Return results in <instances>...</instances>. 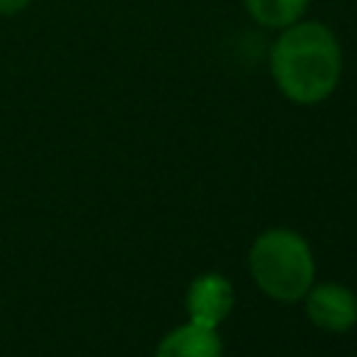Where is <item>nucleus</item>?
Here are the masks:
<instances>
[{
    "label": "nucleus",
    "mask_w": 357,
    "mask_h": 357,
    "mask_svg": "<svg viewBox=\"0 0 357 357\" xmlns=\"http://www.w3.org/2000/svg\"><path fill=\"white\" fill-rule=\"evenodd\" d=\"M340 45L324 22H293L282 28L271 47V75L293 103L326 100L340 81Z\"/></svg>",
    "instance_id": "1"
},
{
    "label": "nucleus",
    "mask_w": 357,
    "mask_h": 357,
    "mask_svg": "<svg viewBox=\"0 0 357 357\" xmlns=\"http://www.w3.org/2000/svg\"><path fill=\"white\" fill-rule=\"evenodd\" d=\"M248 268L257 287L276 301L304 298L315 279L312 251L307 240L290 229L262 231L248 251Z\"/></svg>",
    "instance_id": "2"
},
{
    "label": "nucleus",
    "mask_w": 357,
    "mask_h": 357,
    "mask_svg": "<svg viewBox=\"0 0 357 357\" xmlns=\"http://www.w3.org/2000/svg\"><path fill=\"white\" fill-rule=\"evenodd\" d=\"M184 304H187V312H190L192 324L218 329V324L226 321V315L231 312V304H234L231 282L226 276H220V273L195 276L190 282V287H187Z\"/></svg>",
    "instance_id": "3"
},
{
    "label": "nucleus",
    "mask_w": 357,
    "mask_h": 357,
    "mask_svg": "<svg viewBox=\"0 0 357 357\" xmlns=\"http://www.w3.org/2000/svg\"><path fill=\"white\" fill-rule=\"evenodd\" d=\"M307 318L324 332H349L357 324V296L343 284H318L307 290Z\"/></svg>",
    "instance_id": "4"
},
{
    "label": "nucleus",
    "mask_w": 357,
    "mask_h": 357,
    "mask_svg": "<svg viewBox=\"0 0 357 357\" xmlns=\"http://www.w3.org/2000/svg\"><path fill=\"white\" fill-rule=\"evenodd\" d=\"M156 357H220V337L215 329L190 321L159 340Z\"/></svg>",
    "instance_id": "5"
},
{
    "label": "nucleus",
    "mask_w": 357,
    "mask_h": 357,
    "mask_svg": "<svg viewBox=\"0 0 357 357\" xmlns=\"http://www.w3.org/2000/svg\"><path fill=\"white\" fill-rule=\"evenodd\" d=\"M248 14L265 28H287L301 20L310 0H243Z\"/></svg>",
    "instance_id": "6"
},
{
    "label": "nucleus",
    "mask_w": 357,
    "mask_h": 357,
    "mask_svg": "<svg viewBox=\"0 0 357 357\" xmlns=\"http://www.w3.org/2000/svg\"><path fill=\"white\" fill-rule=\"evenodd\" d=\"M31 0H0V14H20Z\"/></svg>",
    "instance_id": "7"
}]
</instances>
